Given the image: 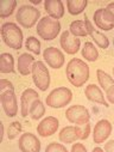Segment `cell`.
<instances>
[{
  "mask_svg": "<svg viewBox=\"0 0 114 152\" xmlns=\"http://www.w3.org/2000/svg\"><path fill=\"white\" fill-rule=\"evenodd\" d=\"M67 78L75 88H81L89 79V66L81 59H71L67 64Z\"/></svg>",
  "mask_w": 114,
  "mask_h": 152,
  "instance_id": "1",
  "label": "cell"
},
{
  "mask_svg": "<svg viewBox=\"0 0 114 152\" xmlns=\"http://www.w3.org/2000/svg\"><path fill=\"white\" fill-rule=\"evenodd\" d=\"M1 35L5 45L12 49H20L23 47V32L14 23H5L1 26Z\"/></svg>",
  "mask_w": 114,
  "mask_h": 152,
  "instance_id": "2",
  "label": "cell"
},
{
  "mask_svg": "<svg viewBox=\"0 0 114 152\" xmlns=\"http://www.w3.org/2000/svg\"><path fill=\"white\" fill-rule=\"evenodd\" d=\"M61 31V23L49 16L43 17L37 24V34L41 39L45 41H51L56 39Z\"/></svg>",
  "mask_w": 114,
  "mask_h": 152,
  "instance_id": "3",
  "label": "cell"
},
{
  "mask_svg": "<svg viewBox=\"0 0 114 152\" xmlns=\"http://www.w3.org/2000/svg\"><path fill=\"white\" fill-rule=\"evenodd\" d=\"M72 99V92L68 88H57L47 96V105L50 108H63L68 105Z\"/></svg>",
  "mask_w": 114,
  "mask_h": 152,
  "instance_id": "4",
  "label": "cell"
},
{
  "mask_svg": "<svg viewBox=\"0 0 114 152\" xmlns=\"http://www.w3.org/2000/svg\"><path fill=\"white\" fill-rule=\"evenodd\" d=\"M39 17H41L39 10H37L36 7L30 6V5H23L17 11L16 19L22 26L26 29H31L38 22Z\"/></svg>",
  "mask_w": 114,
  "mask_h": 152,
  "instance_id": "5",
  "label": "cell"
},
{
  "mask_svg": "<svg viewBox=\"0 0 114 152\" xmlns=\"http://www.w3.org/2000/svg\"><path fill=\"white\" fill-rule=\"evenodd\" d=\"M32 79L41 91H47L50 85V73L43 61H36L32 68Z\"/></svg>",
  "mask_w": 114,
  "mask_h": 152,
  "instance_id": "6",
  "label": "cell"
},
{
  "mask_svg": "<svg viewBox=\"0 0 114 152\" xmlns=\"http://www.w3.org/2000/svg\"><path fill=\"white\" fill-rule=\"evenodd\" d=\"M65 118L69 122H71L74 125H77V126H81V125H86V124L89 122L90 114H89V110L86 107L76 104V105H71L70 108L67 109Z\"/></svg>",
  "mask_w": 114,
  "mask_h": 152,
  "instance_id": "7",
  "label": "cell"
},
{
  "mask_svg": "<svg viewBox=\"0 0 114 152\" xmlns=\"http://www.w3.org/2000/svg\"><path fill=\"white\" fill-rule=\"evenodd\" d=\"M0 101H1L3 109L9 118H13L18 113L17 97L14 95V90H7L0 94Z\"/></svg>",
  "mask_w": 114,
  "mask_h": 152,
  "instance_id": "8",
  "label": "cell"
},
{
  "mask_svg": "<svg viewBox=\"0 0 114 152\" xmlns=\"http://www.w3.org/2000/svg\"><path fill=\"white\" fill-rule=\"evenodd\" d=\"M60 43L61 47L63 48V50L67 54L74 55L79 52L80 46H81V41L77 37H75L74 35H71L70 31H63L61 35V39H60Z\"/></svg>",
  "mask_w": 114,
  "mask_h": 152,
  "instance_id": "9",
  "label": "cell"
},
{
  "mask_svg": "<svg viewBox=\"0 0 114 152\" xmlns=\"http://www.w3.org/2000/svg\"><path fill=\"white\" fill-rule=\"evenodd\" d=\"M19 150L23 152H39L41 151V141L32 133H24L19 138L18 142Z\"/></svg>",
  "mask_w": 114,
  "mask_h": 152,
  "instance_id": "10",
  "label": "cell"
},
{
  "mask_svg": "<svg viewBox=\"0 0 114 152\" xmlns=\"http://www.w3.org/2000/svg\"><path fill=\"white\" fill-rule=\"evenodd\" d=\"M43 58L47 61V64L55 69L61 68L64 65V55L63 53L55 48V47H48L45 48V50L43 52Z\"/></svg>",
  "mask_w": 114,
  "mask_h": 152,
  "instance_id": "11",
  "label": "cell"
},
{
  "mask_svg": "<svg viewBox=\"0 0 114 152\" xmlns=\"http://www.w3.org/2000/svg\"><path fill=\"white\" fill-rule=\"evenodd\" d=\"M36 99H39V95H38L37 91L33 90V89H26L22 94V97H20V105H22L20 107V114H22L23 118L29 116L30 108H31L32 103Z\"/></svg>",
  "mask_w": 114,
  "mask_h": 152,
  "instance_id": "12",
  "label": "cell"
},
{
  "mask_svg": "<svg viewBox=\"0 0 114 152\" xmlns=\"http://www.w3.org/2000/svg\"><path fill=\"white\" fill-rule=\"evenodd\" d=\"M60 126V122L54 116H48L44 120L39 122V125L37 126V132L41 137H50L57 132V128Z\"/></svg>",
  "mask_w": 114,
  "mask_h": 152,
  "instance_id": "13",
  "label": "cell"
},
{
  "mask_svg": "<svg viewBox=\"0 0 114 152\" xmlns=\"http://www.w3.org/2000/svg\"><path fill=\"white\" fill-rule=\"evenodd\" d=\"M112 133V125L108 120H100L95 127L93 133V139L95 144H102Z\"/></svg>",
  "mask_w": 114,
  "mask_h": 152,
  "instance_id": "14",
  "label": "cell"
},
{
  "mask_svg": "<svg viewBox=\"0 0 114 152\" xmlns=\"http://www.w3.org/2000/svg\"><path fill=\"white\" fill-rule=\"evenodd\" d=\"M85 24H86L88 35L93 39V41L95 42V45H98V46H99L100 48H102V49H107V48L109 47V40H108V37L105 36L103 34L99 32V31L93 26V24L90 23V20L88 19L87 16H85Z\"/></svg>",
  "mask_w": 114,
  "mask_h": 152,
  "instance_id": "15",
  "label": "cell"
},
{
  "mask_svg": "<svg viewBox=\"0 0 114 152\" xmlns=\"http://www.w3.org/2000/svg\"><path fill=\"white\" fill-rule=\"evenodd\" d=\"M58 138L64 144H70L76 140H82V132H81V126H68L64 127L60 134Z\"/></svg>",
  "mask_w": 114,
  "mask_h": 152,
  "instance_id": "16",
  "label": "cell"
},
{
  "mask_svg": "<svg viewBox=\"0 0 114 152\" xmlns=\"http://www.w3.org/2000/svg\"><path fill=\"white\" fill-rule=\"evenodd\" d=\"M44 9L49 17L54 19H60L64 16V6L61 0H45Z\"/></svg>",
  "mask_w": 114,
  "mask_h": 152,
  "instance_id": "17",
  "label": "cell"
},
{
  "mask_svg": "<svg viewBox=\"0 0 114 152\" xmlns=\"http://www.w3.org/2000/svg\"><path fill=\"white\" fill-rule=\"evenodd\" d=\"M85 95H86V97H87L89 101L95 102V103H99V104L105 105V107H108V103L106 102L105 96H103L101 89H100L99 86H96L95 84H89V85L86 88Z\"/></svg>",
  "mask_w": 114,
  "mask_h": 152,
  "instance_id": "18",
  "label": "cell"
},
{
  "mask_svg": "<svg viewBox=\"0 0 114 152\" xmlns=\"http://www.w3.org/2000/svg\"><path fill=\"white\" fill-rule=\"evenodd\" d=\"M36 60L32 55L24 53L18 58V71L22 75H29L32 73V68L34 65Z\"/></svg>",
  "mask_w": 114,
  "mask_h": 152,
  "instance_id": "19",
  "label": "cell"
},
{
  "mask_svg": "<svg viewBox=\"0 0 114 152\" xmlns=\"http://www.w3.org/2000/svg\"><path fill=\"white\" fill-rule=\"evenodd\" d=\"M94 22H95V25L101 29V30H105V31H109L114 28V23L109 22L105 15H103V9H99L95 11L94 13Z\"/></svg>",
  "mask_w": 114,
  "mask_h": 152,
  "instance_id": "20",
  "label": "cell"
},
{
  "mask_svg": "<svg viewBox=\"0 0 114 152\" xmlns=\"http://www.w3.org/2000/svg\"><path fill=\"white\" fill-rule=\"evenodd\" d=\"M0 72L1 73L14 72V59L10 53H3L0 55Z\"/></svg>",
  "mask_w": 114,
  "mask_h": 152,
  "instance_id": "21",
  "label": "cell"
},
{
  "mask_svg": "<svg viewBox=\"0 0 114 152\" xmlns=\"http://www.w3.org/2000/svg\"><path fill=\"white\" fill-rule=\"evenodd\" d=\"M87 0H68L67 1V7H68V12L70 15H80L85 11L86 6H87Z\"/></svg>",
  "mask_w": 114,
  "mask_h": 152,
  "instance_id": "22",
  "label": "cell"
},
{
  "mask_svg": "<svg viewBox=\"0 0 114 152\" xmlns=\"http://www.w3.org/2000/svg\"><path fill=\"white\" fill-rule=\"evenodd\" d=\"M69 29H70L69 31L71 32V35H74L75 37H86L88 35L85 20H74V22H71Z\"/></svg>",
  "mask_w": 114,
  "mask_h": 152,
  "instance_id": "23",
  "label": "cell"
},
{
  "mask_svg": "<svg viewBox=\"0 0 114 152\" xmlns=\"http://www.w3.org/2000/svg\"><path fill=\"white\" fill-rule=\"evenodd\" d=\"M45 114V107L43 104V102L41 99H36L31 108H30V114L29 115L31 116L32 120H38V119H41L43 118V115Z\"/></svg>",
  "mask_w": 114,
  "mask_h": 152,
  "instance_id": "24",
  "label": "cell"
},
{
  "mask_svg": "<svg viewBox=\"0 0 114 152\" xmlns=\"http://www.w3.org/2000/svg\"><path fill=\"white\" fill-rule=\"evenodd\" d=\"M17 6L16 0H3L0 3V17L1 18H7L10 17Z\"/></svg>",
  "mask_w": 114,
  "mask_h": 152,
  "instance_id": "25",
  "label": "cell"
},
{
  "mask_svg": "<svg viewBox=\"0 0 114 152\" xmlns=\"http://www.w3.org/2000/svg\"><path fill=\"white\" fill-rule=\"evenodd\" d=\"M96 77H98V80H99L100 86L105 91H107L112 85H114V79L110 77L108 73L103 72L102 69H98L96 71Z\"/></svg>",
  "mask_w": 114,
  "mask_h": 152,
  "instance_id": "26",
  "label": "cell"
},
{
  "mask_svg": "<svg viewBox=\"0 0 114 152\" xmlns=\"http://www.w3.org/2000/svg\"><path fill=\"white\" fill-rule=\"evenodd\" d=\"M82 56L88 60V61H96L99 58V53L98 49L95 48V46L92 42H86L85 47L82 49Z\"/></svg>",
  "mask_w": 114,
  "mask_h": 152,
  "instance_id": "27",
  "label": "cell"
},
{
  "mask_svg": "<svg viewBox=\"0 0 114 152\" xmlns=\"http://www.w3.org/2000/svg\"><path fill=\"white\" fill-rule=\"evenodd\" d=\"M25 47L30 52H32L33 54H36V55H39L41 54V42L38 41L36 37H33V36H30V37H27V39H26Z\"/></svg>",
  "mask_w": 114,
  "mask_h": 152,
  "instance_id": "28",
  "label": "cell"
},
{
  "mask_svg": "<svg viewBox=\"0 0 114 152\" xmlns=\"http://www.w3.org/2000/svg\"><path fill=\"white\" fill-rule=\"evenodd\" d=\"M20 132H22V124L19 121H14L7 128V138L10 140H13L19 135Z\"/></svg>",
  "mask_w": 114,
  "mask_h": 152,
  "instance_id": "29",
  "label": "cell"
},
{
  "mask_svg": "<svg viewBox=\"0 0 114 152\" xmlns=\"http://www.w3.org/2000/svg\"><path fill=\"white\" fill-rule=\"evenodd\" d=\"M45 151H47V152H67L68 150H67V147L63 146L62 144H57V142L52 141V142H50V144L47 146Z\"/></svg>",
  "mask_w": 114,
  "mask_h": 152,
  "instance_id": "30",
  "label": "cell"
},
{
  "mask_svg": "<svg viewBox=\"0 0 114 152\" xmlns=\"http://www.w3.org/2000/svg\"><path fill=\"white\" fill-rule=\"evenodd\" d=\"M103 15L109 22L114 23V3L108 4L106 9H103Z\"/></svg>",
  "mask_w": 114,
  "mask_h": 152,
  "instance_id": "31",
  "label": "cell"
},
{
  "mask_svg": "<svg viewBox=\"0 0 114 152\" xmlns=\"http://www.w3.org/2000/svg\"><path fill=\"white\" fill-rule=\"evenodd\" d=\"M7 90H14L13 84L7 79H1L0 80V94L4 91H7Z\"/></svg>",
  "mask_w": 114,
  "mask_h": 152,
  "instance_id": "32",
  "label": "cell"
},
{
  "mask_svg": "<svg viewBox=\"0 0 114 152\" xmlns=\"http://www.w3.org/2000/svg\"><path fill=\"white\" fill-rule=\"evenodd\" d=\"M71 151H72V152H87V148L83 146V144L76 142V144H72Z\"/></svg>",
  "mask_w": 114,
  "mask_h": 152,
  "instance_id": "33",
  "label": "cell"
},
{
  "mask_svg": "<svg viewBox=\"0 0 114 152\" xmlns=\"http://www.w3.org/2000/svg\"><path fill=\"white\" fill-rule=\"evenodd\" d=\"M106 97L109 101V103L114 104V85H112L107 91H106Z\"/></svg>",
  "mask_w": 114,
  "mask_h": 152,
  "instance_id": "34",
  "label": "cell"
},
{
  "mask_svg": "<svg viewBox=\"0 0 114 152\" xmlns=\"http://www.w3.org/2000/svg\"><path fill=\"white\" fill-rule=\"evenodd\" d=\"M103 151H106V152H114V140H109L107 144H105Z\"/></svg>",
  "mask_w": 114,
  "mask_h": 152,
  "instance_id": "35",
  "label": "cell"
},
{
  "mask_svg": "<svg viewBox=\"0 0 114 152\" xmlns=\"http://www.w3.org/2000/svg\"><path fill=\"white\" fill-rule=\"evenodd\" d=\"M93 152H103V148H101V147H94L93 148Z\"/></svg>",
  "mask_w": 114,
  "mask_h": 152,
  "instance_id": "36",
  "label": "cell"
},
{
  "mask_svg": "<svg viewBox=\"0 0 114 152\" xmlns=\"http://www.w3.org/2000/svg\"><path fill=\"white\" fill-rule=\"evenodd\" d=\"M0 127H1V137H0V140L3 141V137H4V125L0 124Z\"/></svg>",
  "mask_w": 114,
  "mask_h": 152,
  "instance_id": "37",
  "label": "cell"
},
{
  "mask_svg": "<svg viewBox=\"0 0 114 152\" xmlns=\"http://www.w3.org/2000/svg\"><path fill=\"white\" fill-rule=\"evenodd\" d=\"M32 3H33V4H39L41 0H32Z\"/></svg>",
  "mask_w": 114,
  "mask_h": 152,
  "instance_id": "38",
  "label": "cell"
},
{
  "mask_svg": "<svg viewBox=\"0 0 114 152\" xmlns=\"http://www.w3.org/2000/svg\"><path fill=\"white\" fill-rule=\"evenodd\" d=\"M113 74H114V67H113Z\"/></svg>",
  "mask_w": 114,
  "mask_h": 152,
  "instance_id": "39",
  "label": "cell"
},
{
  "mask_svg": "<svg viewBox=\"0 0 114 152\" xmlns=\"http://www.w3.org/2000/svg\"><path fill=\"white\" fill-rule=\"evenodd\" d=\"M113 46H114V39H113Z\"/></svg>",
  "mask_w": 114,
  "mask_h": 152,
  "instance_id": "40",
  "label": "cell"
}]
</instances>
